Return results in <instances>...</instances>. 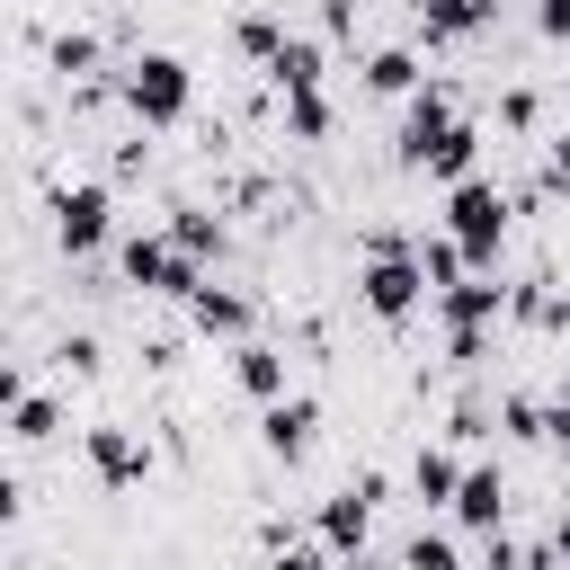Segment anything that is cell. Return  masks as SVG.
<instances>
[{
	"label": "cell",
	"mask_w": 570,
	"mask_h": 570,
	"mask_svg": "<svg viewBox=\"0 0 570 570\" xmlns=\"http://www.w3.org/2000/svg\"><path fill=\"white\" fill-rule=\"evenodd\" d=\"M552 445H561V454H570V392H561V401H552Z\"/></svg>",
	"instance_id": "4dcf8cb0"
},
{
	"label": "cell",
	"mask_w": 570,
	"mask_h": 570,
	"mask_svg": "<svg viewBox=\"0 0 570 570\" xmlns=\"http://www.w3.org/2000/svg\"><path fill=\"white\" fill-rule=\"evenodd\" d=\"M232 45H240L249 62H276V53H285V27H276V9H249V18L232 27Z\"/></svg>",
	"instance_id": "7402d4cb"
},
{
	"label": "cell",
	"mask_w": 570,
	"mask_h": 570,
	"mask_svg": "<svg viewBox=\"0 0 570 570\" xmlns=\"http://www.w3.org/2000/svg\"><path fill=\"white\" fill-rule=\"evenodd\" d=\"M410 490H419L428 508H454V490H463V463H454L445 445H419V463H410Z\"/></svg>",
	"instance_id": "e0dca14e"
},
{
	"label": "cell",
	"mask_w": 570,
	"mask_h": 570,
	"mask_svg": "<svg viewBox=\"0 0 570 570\" xmlns=\"http://www.w3.org/2000/svg\"><path fill=\"white\" fill-rule=\"evenodd\" d=\"M401 570H463V552H454L445 534H410V543H401Z\"/></svg>",
	"instance_id": "cb8c5ba5"
},
{
	"label": "cell",
	"mask_w": 570,
	"mask_h": 570,
	"mask_svg": "<svg viewBox=\"0 0 570 570\" xmlns=\"http://www.w3.org/2000/svg\"><path fill=\"white\" fill-rule=\"evenodd\" d=\"M534 36L561 45V36H570V0H534Z\"/></svg>",
	"instance_id": "484cf974"
},
{
	"label": "cell",
	"mask_w": 570,
	"mask_h": 570,
	"mask_svg": "<svg viewBox=\"0 0 570 570\" xmlns=\"http://www.w3.org/2000/svg\"><path fill=\"white\" fill-rule=\"evenodd\" d=\"M552 552H561V561H570V508H561V525H552Z\"/></svg>",
	"instance_id": "d6a6232c"
},
{
	"label": "cell",
	"mask_w": 570,
	"mask_h": 570,
	"mask_svg": "<svg viewBox=\"0 0 570 570\" xmlns=\"http://www.w3.org/2000/svg\"><path fill=\"white\" fill-rule=\"evenodd\" d=\"M62 365H71V374H98V338L71 330V338H62Z\"/></svg>",
	"instance_id": "f546056e"
},
{
	"label": "cell",
	"mask_w": 570,
	"mask_h": 570,
	"mask_svg": "<svg viewBox=\"0 0 570 570\" xmlns=\"http://www.w3.org/2000/svg\"><path fill=\"white\" fill-rule=\"evenodd\" d=\"M187 312H196L205 338H249V294H232V285H196Z\"/></svg>",
	"instance_id": "5bb4252c"
},
{
	"label": "cell",
	"mask_w": 570,
	"mask_h": 570,
	"mask_svg": "<svg viewBox=\"0 0 570 570\" xmlns=\"http://www.w3.org/2000/svg\"><path fill=\"white\" fill-rule=\"evenodd\" d=\"M285 134H294V142H321V134H330V98H321V89H294V98H285Z\"/></svg>",
	"instance_id": "603a6c76"
},
{
	"label": "cell",
	"mask_w": 570,
	"mask_h": 570,
	"mask_svg": "<svg viewBox=\"0 0 570 570\" xmlns=\"http://www.w3.org/2000/svg\"><path fill=\"white\" fill-rule=\"evenodd\" d=\"M410 18H419L428 45H472V36L499 27V0H410Z\"/></svg>",
	"instance_id": "ba28073f"
},
{
	"label": "cell",
	"mask_w": 570,
	"mask_h": 570,
	"mask_svg": "<svg viewBox=\"0 0 570 570\" xmlns=\"http://www.w3.org/2000/svg\"><path fill=\"white\" fill-rule=\"evenodd\" d=\"M365 89H374V98H419V89H428V80H419V53H410V45L365 53Z\"/></svg>",
	"instance_id": "9a60e30c"
},
{
	"label": "cell",
	"mask_w": 570,
	"mask_h": 570,
	"mask_svg": "<svg viewBox=\"0 0 570 570\" xmlns=\"http://www.w3.org/2000/svg\"><path fill=\"white\" fill-rule=\"evenodd\" d=\"M374 499H383V472H365V481H347L338 499H321V552L356 561V552H365V525H374Z\"/></svg>",
	"instance_id": "5b68a950"
},
{
	"label": "cell",
	"mask_w": 570,
	"mask_h": 570,
	"mask_svg": "<svg viewBox=\"0 0 570 570\" xmlns=\"http://www.w3.org/2000/svg\"><path fill=\"white\" fill-rule=\"evenodd\" d=\"M107 232H116V196H107V187H62V196H53V240H62L71 258H89Z\"/></svg>",
	"instance_id": "8992f818"
},
{
	"label": "cell",
	"mask_w": 570,
	"mask_h": 570,
	"mask_svg": "<svg viewBox=\"0 0 570 570\" xmlns=\"http://www.w3.org/2000/svg\"><path fill=\"white\" fill-rule=\"evenodd\" d=\"M419 267H428V285H436V294L472 276V258H463V240H454V232H428V240H419Z\"/></svg>",
	"instance_id": "ffe728a7"
},
{
	"label": "cell",
	"mask_w": 570,
	"mask_h": 570,
	"mask_svg": "<svg viewBox=\"0 0 570 570\" xmlns=\"http://www.w3.org/2000/svg\"><path fill=\"white\" fill-rule=\"evenodd\" d=\"M232 374H240V392L267 410V401H285V356L276 347H258V338H240V356H232Z\"/></svg>",
	"instance_id": "2e32d148"
},
{
	"label": "cell",
	"mask_w": 570,
	"mask_h": 570,
	"mask_svg": "<svg viewBox=\"0 0 570 570\" xmlns=\"http://www.w3.org/2000/svg\"><path fill=\"white\" fill-rule=\"evenodd\" d=\"M125 107H134L142 125H178V116L196 107V71H187L178 53H160V45H151V53H134V62H125Z\"/></svg>",
	"instance_id": "3957f363"
},
{
	"label": "cell",
	"mask_w": 570,
	"mask_h": 570,
	"mask_svg": "<svg viewBox=\"0 0 570 570\" xmlns=\"http://www.w3.org/2000/svg\"><path fill=\"white\" fill-rule=\"evenodd\" d=\"M543 187H570V134L543 142Z\"/></svg>",
	"instance_id": "83f0119b"
},
{
	"label": "cell",
	"mask_w": 570,
	"mask_h": 570,
	"mask_svg": "<svg viewBox=\"0 0 570 570\" xmlns=\"http://www.w3.org/2000/svg\"><path fill=\"white\" fill-rule=\"evenodd\" d=\"M445 232L463 240L472 276H490V267H499V240H508V196H499V178H463V187H445Z\"/></svg>",
	"instance_id": "6da1fadb"
},
{
	"label": "cell",
	"mask_w": 570,
	"mask_h": 570,
	"mask_svg": "<svg viewBox=\"0 0 570 570\" xmlns=\"http://www.w3.org/2000/svg\"><path fill=\"white\" fill-rule=\"evenodd\" d=\"M53 428H62V410H53L45 392H27V383H9V436H18V445H45Z\"/></svg>",
	"instance_id": "ac0fdd59"
},
{
	"label": "cell",
	"mask_w": 570,
	"mask_h": 570,
	"mask_svg": "<svg viewBox=\"0 0 570 570\" xmlns=\"http://www.w3.org/2000/svg\"><path fill=\"white\" fill-rule=\"evenodd\" d=\"M436 312H445V330H490V321H508V285L463 276V285H445V294H436Z\"/></svg>",
	"instance_id": "8fae6325"
},
{
	"label": "cell",
	"mask_w": 570,
	"mask_h": 570,
	"mask_svg": "<svg viewBox=\"0 0 570 570\" xmlns=\"http://www.w3.org/2000/svg\"><path fill=\"white\" fill-rule=\"evenodd\" d=\"M454 517H463L472 534H499V517H508V481H499V463H463V490H454Z\"/></svg>",
	"instance_id": "7c38bea8"
},
{
	"label": "cell",
	"mask_w": 570,
	"mask_h": 570,
	"mask_svg": "<svg viewBox=\"0 0 570 570\" xmlns=\"http://www.w3.org/2000/svg\"><path fill=\"white\" fill-rule=\"evenodd\" d=\"M445 125H454V89H419V98L401 107V134H392V151L419 169V160H428V142H436Z\"/></svg>",
	"instance_id": "30bf717a"
},
{
	"label": "cell",
	"mask_w": 570,
	"mask_h": 570,
	"mask_svg": "<svg viewBox=\"0 0 570 570\" xmlns=\"http://www.w3.org/2000/svg\"><path fill=\"white\" fill-rule=\"evenodd\" d=\"M80 445H89V472H98L107 490H134V481L151 472V445H142L134 428H89Z\"/></svg>",
	"instance_id": "9c48e42d"
},
{
	"label": "cell",
	"mask_w": 570,
	"mask_h": 570,
	"mask_svg": "<svg viewBox=\"0 0 570 570\" xmlns=\"http://www.w3.org/2000/svg\"><path fill=\"white\" fill-rule=\"evenodd\" d=\"M89 62H98V36H80V27L53 36V71H89Z\"/></svg>",
	"instance_id": "d4e9b609"
},
{
	"label": "cell",
	"mask_w": 570,
	"mask_h": 570,
	"mask_svg": "<svg viewBox=\"0 0 570 570\" xmlns=\"http://www.w3.org/2000/svg\"><path fill=\"white\" fill-rule=\"evenodd\" d=\"M267 570H330V552H312V543H276Z\"/></svg>",
	"instance_id": "f1b7e54d"
},
{
	"label": "cell",
	"mask_w": 570,
	"mask_h": 570,
	"mask_svg": "<svg viewBox=\"0 0 570 570\" xmlns=\"http://www.w3.org/2000/svg\"><path fill=\"white\" fill-rule=\"evenodd\" d=\"M116 267H125V285H142V294H196V285H205V276H196V258H187L169 232H134Z\"/></svg>",
	"instance_id": "277c9868"
},
{
	"label": "cell",
	"mask_w": 570,
	"mask_h": 570,
	"mask_svg": "<svg viewBox=\"0 0 570 570\" xmlns=\"http://www.w3.org/2000/svg\"><path fill=\"white\" fill-rule=\"evenodd\" d=\"M267 80H276L285 98H294V89H321V45H312V36H285V53L267 62Z\"/></svg>",
	"instance_id": "d6986e66"
},
{
	"label": "cell",
	"mask_w": 570,
	"mask_h": 570,
	"mask_svg": "<svg viewBox=\"0 0 570 570\" xmlns=\"http://www.w3.org/2000/svg\"><path fill=\"white\" fill-rule=\"evenodd\" d=\"M312 436H321V401H312V392H285V401L258 410V445H267L276 463H303Z\"/></svg>",
	"instance_id": "52a82bcc"
},
{
	"label": "cell",
	"mask_w": 570,
	"mask_h": 570,
	"mask_svg": "<svg viewBox=\"0 0 570 570\" xmlns=\"http://www.w3.org/2000/svg\"><path fill=\"white\" fill-rule=\"evenodd\" d=\"M169 240H178L187 258H214V249H223V223H214L205 205H178V214H169Z\"/></svg>",
	"instance_id": "44dd1931"
},
{
	"label": "cell",
	"mask_w": 570,
	"mask_h": 570,
	"mask_svg": "<svg viewBox=\"0 0 570 570\" xmlns=\"http://www.w3.org/2000/svg\"><path fill=\"white\" fill-rule=\"evenodd\" d=\"M499 125L525 134V125H534V89H508V98H499Z\"/></svg>",
	"instance_id": "4316f807"
},
{
	"label": "cell",
	"mask_w": 570,
	"mask_h": 570,
	"mask_svg": "<svg viewBox=\"0 0 570 570\" xmlns=\"http://www.w3.org/2000/svg\"><path fill=\"white\" fill-rule=\"evenodd\" d=\"M472 160H481V134H472V125L454 116V125H445V134L428 142V160H419V169H428V178H445V187H463V178H481Z\"/></svg>",
	"instance_id": "4fadbf2b"
},
{
	"label": "cell",
	"mask_w": 570,
	"mask_h": 570,
	"mask_svg": "<svg viewBox=\"0 0 570 570\" xmlns=\"http://www.w3.org/2000/svg\"><path fill=\"white\" fill-rule=\"evenodd\" d=\"M517 570H570V561H561V552H525Z\"/></svg>",
	"instance_id": "1f68e13d"
},
{
	"label": "cell",
	"mask_w": 570,
	"mask_h": 570,
	"mask_svg": "<svg viewBox=\"0 0 570 570\" xmlns=\"http://www.w3.org/2000/svg\"><path fill=\"white\" fill-rule=\"evenodd\" d=\"M356 294H365V312H374V321H410L436 285H428V267H419V249H410V240H374V258L356 267Z\"/></svg>",
	"instance_id": "7a4b0ae2"
}]
</instances>
